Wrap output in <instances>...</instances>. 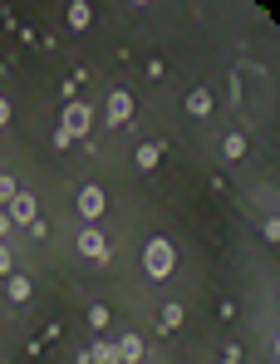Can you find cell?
Masks as SVG:
<instances>
[{
  "label": "cell",
  "instance_id": "obj_1",
  "mask_svg": "<svg viewBox=\"0 0 280 364\" xmlns=\"http://www.w3.org/2000/svg\"><path fill=\"white\" fill-rule=\"evenodd\" d=\"M172 266H177V251H172L168 237H153V242L143 246V271H148L153 281H168Z\"/></svg>",
  "mask_w": 280,
  "mask_h": 364
},
{
  "label": "cell",
  "instance_id": "obj_2",
  "mask_svg": "<svg viewBox=\"0 0 280 364\" xmlns=\"http://www.w3.org/2000/svg\"><path fill=\"white\" fill-rule=\"evenodd\" d=\"M59 128H64L69 138H89V128H94V109H89V104H69Z\"/></svg>",
  "mask_w": 280,
  "mask_h": 364
},
{
  "label": "cell",
  "instance_id": "obj_3",
  "mask_svg": "<svg viewBox=\"0 0 280 364\" xmlns=\"http://www.w3.org/2000/svg\"><path fill=\"white\" fill-rule=\"evenodd\" d=\"M128 119H133V94H128V89H113V94H109V123H113V128H123Z\"/></svg>",
  "mask_w": 280,
  "mask_h": 364
},
{
  "label": "cell",
  "instance_id": "obj_4",
  "mask_svg": "<svg viewBox=\"0 0 280 364\" xmlns=\"http://www.w3.org/2000/svg\"><path fill=\"white\" fill-rule=\"evenodd\" d=\"M79 256H89V261H109V242H104L94 227H84V232H79Z\"/></svg>",
  "mask_w": 280,
  "mask_h": 364
},
{
  "label": "cell",
  "instance_id": "obj_5",
  "mask_svg": "<svg viewBox=\"0 0 280 364\" xmlns=\"http://www.w3.org/2000/svg\"><path fill=\"white\" fill-rule=\"evenodd\" d=\"M79 217L84 222H99L104 217V187H84L79 192Z\"/></svg>",
  "mask_w": 280,
  "mask_h": 364
},
{
  "label": "cell",
  "instance_id": "obj_6",
  "mask_svg": "<svg viewBox=\"0 0 280 364\" xmlns=\"http://www.w3.org/2000/svg\"><path fill=\"white\" fill-rule=\"evenodd\" d=\"M5 217H10L15 227H30V222H35V197H30V192H15V202H10Z\"/></svg>",
  "mask_w": 280,
  "mask_h": 364
},
{
  "label": "cell",
  "instance_id": "obj_7",
  "mask_svg": "<svg viewBox=\"0 0 280 364\" xmlns=\"http://www.w3.org/2000/svg\"><path fill=\"white\" fill-rule=\"evenodd\" d=\"M187 114H192V119H207V114H212V89H192V94H187Z\"/></svg>",
  "mask_w": 280,
  "mask_h": 364
},
{
  "label": "cell",
  "instance_id": "obj_8",
  "mask_svg": "<svg viewBox=\"0 0 280 364\" xmlns=\"http://www.w3.org/2000/svg\"><path fill=\"white\" fill-rule=\"evenodd\" d=\"M113 350H118V360H123V364H138V360H143V340H138V335H123Z\"/></svg>",
  "mask_w": 280,
  "mask_h": 364
},
{
  "label": "cell",
  "instance_id": "obj_9",
  "mask_svg": "<svg viewBox=\"0 0 280 364\" xmlns=\"http://www.w3.org/2000/svg\"><path fill=\"white\" fill-rule=\"evenodd\" d=\"M5 296H10L15 305H25L30 301V281H25V276H10V281H5Z\"/></svg>",
  "mask_w": 280,
  "mask_h": 364
},
{
  "label": "cell",
  "instance_id": "obj_10",
  "mask_svg": "<svg viewBox=\"0 0 280 364\" xmlns=\"http://www.w3.org/2000/svg\"><path fill=\"white\" fill-rule=\"evenodd\" d=\"M222 158H246V133H226V143H222Z\"/></svg>",
  "mask_w": 280,
  "mask_h": 364
},
{
  "label": "cell",
  "instance_id": "obj_11",
  "mask_svg": "<svg viewBox=\"0 0 280 364\" xmlns=\"http://www.w3.org/2000/svg\"><path fill=\"white\" fill-rule=\"evenodd\" d=\"M69 25H74V30H89V5H84V0L69 5Z\"/></svg>",
  "mask_w": 280,
  "mask_h": 364
},
{
  "label": "cell",
  "instance_id": "obj_12",
  "mask_svg": "<svg viewBox=\"0 0 280 364\" xmlns=\"http://www.w3.org/2000/svg\"><path fill=\"white\" fill-rule=\"evenodd\" d=\"M158 158H163L158 143H143V148H138V168H158Z\"/></svg>",
  "mask_w": 280,
  "mask_h": 364
},
{
  "label": "cell",
  "instance_id": "obj_13",
  "mask_svg": "<svg viewBox=\"0 0 280 364\" xmlns=\"http://www.w3.org/2000/svg\"><path fill=\"white\" fill-rule=\"evenodd\" d=\"M89 360H94V364H118V350H113V345H94Z\"/></svg>",
  "mask_w": 280,
  "mask_h": 364
},
{
  "label": "cell",
  "instance_id": "obj_14",
  "mask_svg": "<svg viewBox=\"0 0 280 364\" xmlns=\"http://www.w3.org/2000/svg\"><path fill=\"white\" fill-rule=\"evenodd\" d=\"M182 325V305H163V330H177Z\"/></svg>",
  "mask_w": 280,
  "mask_h": 364
},
{
  "label": "cell",
  "instance_id": "obj_15",
  "mask_svg": "<svg viewBox=\"0 0 280 364\" xmlns=\"http://www.w3.org/2000/svg\"><path fill=\"white\" fill-rule=\"evenodd\" d=\"M89 325H94V330L109 325V305H89Z\"/></svg>",
  "mask_w": 280,
  "mask_h": 364
},
{
  "label": "cell",
  "instance_id": "obj_16",
  "mask_svg": "<svg viewBox=\"0 0 280 364\" xmlns=\"http://www.w3.org/2000/svg\"><path fill=\"white\" fill-rule=\"evenodd\" d=\"M15 202V178H0V207H10Z\"/></svg>",
  "mask_w": 280,
  "mask_h": 364
},
{
  "label": "cell",
  "instance_id": "obj_17",
  "mask_svg": "<svg viewBox=\"0 0 280 364\" xmlns=\"http://www.w3.org/2000/svg\"><path fill=\"white\" fill-rule=\"evenodd\" d=\"M0 276H10V246H0Z\"/></svg>",
  "mask_w": 280,
  "mask_h": 364
},
{
  "label": "cell",
  "instance_id": "obj_18",
  "mask_svg": "<svg viewBox=\"0 0 280 364\" xmlns=\"http://www.w3.org/2000/svg\"><path fill=\"white\" fill-rule=\"evenodd\" d=\"M10 227H15V222H10V217L0 212V237H10Z\"/></svg>",
  "mask_w": 280,
  "mask_h": 364
},
{
  "label": "cell",
  "instance_id": "obj_19",
  "mask_svg": "<svg viewBox=\"0 0 280 364\" xmlns=\"http://www.w3.org/2000/svg\"><path fill=\"white\" fill-rule=\"evenodd\" d=\"M5 123H10V104L0 99V128H5Z\"/></svg>",
  "mask_w": 280,
  "mask_h": 364
},
{
  "label": "cell",
  "instance_id": "obj_20",
  "mask_svg": "<svg viewBox=\"0 0 280 364\" xmlns=\"http://www.w3.org/2000/svg\"><path fill=\"white\" fill-rule=\"evenodd\" d=\"M222 364H241V350H226V360Z\"/></svg>",
  "mask_w": 280,
  "mask_h": 364
},
{
  "label": "cell",
  "instance_id": "obj_21",
  "mask_svg": "<svg viewBox=\"0 0 280 364\" xmlns=\"http://www.w3.org/2000/svg\"><path fill=\"white\" fill-rule=\"evenodd\" d=\"M74 364H94V360H89V355H79V360H74Z\"/></svg>",
  "mask_w": 280,
  "mask_h": 364
}]
</instances>
